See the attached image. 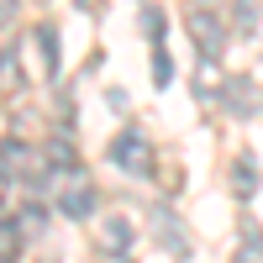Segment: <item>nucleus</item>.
<instances>
[{
  "mask_svg": "<svg viewBox=\"0 0 263 263\" xmlns=\"http://www.w3.org/2000/svg\"><path fill=\"white\" fill-rule=\"evenodd\" d=\"M58 211H63V216H74V221H84V216L95 211V184L84 179V168H79V174H63V190H58Z\"/></svg>",
  "mask_w": 263,
  "mask_h": 263,
  "instance_id": "2",
  "label": "nucleus"
},
{
  "mask_svg": "<svg viewBox=\"0 0 263 263\" xmlns=\"http://www.w3.org/2000/svg\"><path fill=\"white\" fill-rule=\"evenodd\" d=\"M95 242H100V253H105V258H126V253H132V242H137V232H132L126 216H100Z\"/></svg>",
  "mask_w": 263,
  "mask_h": 263,
  "instance_id": "4",
  "label": "nucleus"
},
{
  "mask_svg": "<svg viewBox=\"0 0 263 263\" xmlns=\"http://www.w3.org/2000/svg\"><path fill=\"white\" fill-rule=\"evenodd\" d=\"M253 90H258L253 79H227L216 95H221V105H227L232 116H253V111H258V95H253Z\"/></svg>",
  "mask_w": 263,
  "mask_h": 263,
  "instance_id": "6",
  "label": "nucleus"
},
{
  "mask_svg": "<svg viewBox=\"0 0 263 263\" xmlns=\"http://www.w3.org/2000/svg\"><path fill=\"white\" fill-rule=\"evenodd\" d=\"M111 163L116 168H126V174H153V147H147V137L142 132H116V142H111Z\"/></svg>",
  "mask_w": 263,
  "mask_h": 263,
  "instance_id": "1",
  "label": "nucleus"
},
{
  "mask_svg": "<svg viewBox=\"0 0 263 263\" xmlns=\"http://www.w3.org/2000/svg\"><path fill=\"white\" fill-rule=\"evenodd\" d=\"M142 32H147V37H163V11H158V6L142 11Z\"/></svg>",
  "mask_w": 263,
  "mask_h": 263,
  "instance_id": "14",
  "label": "nucleus"
},
{
  "mask_svg": "<svg viewBox=\"0 0 263 263\" xmlns=\"http://www.w3.org/2000/svg\"><path fill=\"white\" fill-rule=\"evenodd\" d=\"M37 48H42V69H48V79H53L58 74V27H53V21L37 27Z\"/></svg>",
  "mask_w": 263,
  "mask_h": 263,
  "instance_id": "9",
  "label": "nucleus"
},
{
  "mask_svg": "<svg viewBox=\"0 0 263 263\" xmlns=\"http://www.w3.org/2000/svg\"><path fill=\"white\" fill-rule=\"evenodd\" d=\"M0 205H6V179H0Z\"/></svg>",
  "mask_w": 263,
  "mask_h": 263,
  "instance_id": "15",
  "label": "nucleus"
},
{
  "mask_svg": "<svg viewBox=\"0 0 263 263\" xmlns=\"http://www.w3.org/2000/svg\"><path fill=\"white\" fill-rule=\"evenodd\" d=\"M0 84H21V74H16V48L0 53Z\"/></svg>",
  "mask_w": 263,
  "mask_h": 263,
  "instance_id": "13",
  "label": "nucleus"
},
{
  "mask_svg": "<svg viewBox=\"0 0 263 263\" xmlns=\"http://www.w3.org/2000/svg\"><path fill=\"white\" fill-rule=\"evenodd\" d=\"M153 237H158V248H168L174 258H190V232H184V221H179L168 205L153 211Z\"/></svg>",
  "mask_w": 263,
  "mask_h": 263,
  "instance_id": "5",
  "label": "nucleus"
},
{
  "mask_svg": "<svg viewBox=\"0 0 263 263\" xmlns=\"http://www.w3.org/2000/svg\"><path fill=\"white\" fill-rule=\"evenodd\" d=\"M27 163H32V147H27V142H16V137H11L6 147H0V179H6V184L21 179V168H27Z\"/></svg>",
  "mask_w": 263,
  "mask_h": 263,
  "instance_id": "7",
  "label": "nucleus"
},
{
  "mask_svg": "<svg viewBox=\"0 0 263 263\" xmlns=\"http://www.w3.org/2000/svg\"><path fill=\"white\" fill-rule=\"evenodd\" d=\"M258 158H237L232 163V195H237V200H248V195H258Z\"/></svg>",
  "mask_w": 263,
  "mask_h": 263,
  "instance_id": "8",
  "label": "nucleus"
},
{
  "mask_svg": "<svg viewBox=\"0 0 263 263\" xmlns=\"http://www.w3.org/2000/svg\"><path fill=\"white\" fill-rule=\"evenodd\" d=\"M21 227H16V216H0V263H16V253H21Z\"/></svg>",
  "mask_w": 263,
  "mask_h": 263,
  "instance_id": "10",
  "label": "nucleus"
},
{
  "mask_svg": "<svg viewBox=\"0 0 263 263\" xmlns=\"http://www.w3.org/2000/svg\"><path fill=\"white\" fill-rule=\"evenodd\" d=\"M237 263H263V232L258 227H242V258Z\"/></svg>",
  "mask_w": 263,
  "mask_h": 263,
  "instance_id": "11",
  "label": "nucleus"
},
{
  "mask_svg": "<svg viewBox=\"0 0 263 263\" xmlns=\"http://www.w3.org/2000/svg\"><path fill=\"white\" fill-rule=\"evenodd\" d=\"M168 79H174V58H168V48H153V84H163V90H168Z\"/></svg>",
  "mask_w": 263,
  "mask_h": 263,
  "instance_id": "12",
  "label": "nucleus"
},
{
  "mask_svg": "<svg viewBox=\"0 0 263 263\" xmlns=\"http://www.w3.org/2000/svg\"><path fill=\"white\" fill-rule=\"evenodd\" d=\"M184 27L195 32V42H200L205 63H211L216 53L227 48V21H221V16H211V11H190V16H184Z\"/></svg>",
  "mask_w": 263,
  "mask_h": 263,
  "instance_id": "3",
  "label": "nucleus"
}]
</instances>
